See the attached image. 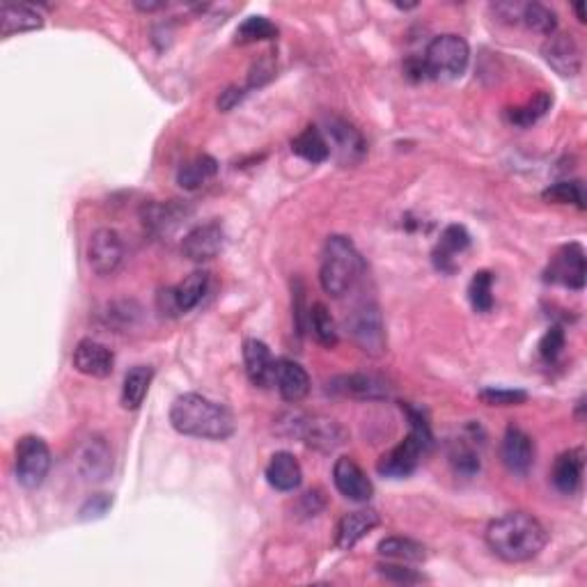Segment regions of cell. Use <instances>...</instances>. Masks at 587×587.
<instances>
[{
	"instance_id": "3",
	"label": "cell",
	"mask_w": 587,
	"mask_h": 587,
	"mask_svg": "<svg viewBox=\"0 0 587 587\" xmlns=\"http://www.w3.org/2000/svg\"><path fill=\"white\" fill-rule=\"evenodd\" d=\"M365 262L360 257L358 248L349 237L342 234H331L324 244L322 253V269H319V283H322L324 292L342 299L363 276Z\"/></svg>"
},
{
	"instance_id": "40",
	"label": "cell",
	"mask_w": 587,
	"mask_h": 587,
	"mask_svg": "<svg viewBox=\"0 0 587 587\" xmlns=\"http://www.w3.org/2000/svg\"><path fill=\"white\" fill-rule=\"evenodd\" d=\"M113 507V496L111 493H95L85 500L81 507V519L90 521V519H101L108 510Z\"/></svg>"
},
{
	"instance_id": "13",
	"label": "cell",
	"mask_w": 587,
	"mask_h": 587,
	"mask_svg": "<svg viewBox=\"0 0 587 587\" xmlns=\"http://www.w3.org/2000/svg\"><path fill=\"white\" fill-rule=\"evenodd\" d=\"M124 257L122 237L113 228H101L90 237L88 264L97 276H111Z\"/></svg>"
},
{
	"instance_id": "15",
	"label": "cell",
	"mask_w": 587,
	"mask_h": 587,
	"mask_svg": "<svg viewBox=\"0 0 587 587\" xmlns=\"http://www.w3.org/2000/svg\"><path fill=\"white\" fill-rule=\"evenodd\" d=\"M333 482L344 498L354 503H367L374 496V484L351 457H340L333 466Z\"/></svg>"
},
{
	"instance_id": "9",
	"label": "cell",
	"mask_w": 587,
	"mask_h": 587,
	"mask_svg": "<svg viewBox=\"0 0 587 587\" xmlns=\"http://www.w3.org/2000/svg\"><path fill=\"white\" fill-rule=\"evenodd\" d=\"M209 287L207 271H193L182 283L172 289H163L159 294V308L163 315H182V312L193 310L202 301Z\"/></svg>"
},
{
	"instance_id": "36",
	"label": "cell",
	"mask_w": 587,
	"mask_h": 587,
	"mask_svg": "<svg viewBox=\"0 0 587 587\" xmlns=\"http://www.w3.org/2000/svg\"><path fill=\"white\" fill-rule=\"evenodd\" d=\"M468 299L475 312H491L493 308V273L491 271H477L471 287H468Z\"/></svg>"
},
{
	"instance_id": "38",
	"label": "cell",
	"mask_w": 587,
	"mask_h": 587,
	"mask_svg": "<svg viewBox=\"0 0 587 587\" xmlns=\"http://www.w3.org/2000/svg\"><path fill=\"white\" fill-rule=\"evenodd\" d=\"M480 399L487 406H519L528 402V393L519 388H484Z\"/></svg>"
},
{
	"instance_id": "22",
	"label": "cell",
	"mask_w": 587,
	"mask_h": 587,
	"mask_svg": "<svg viewBox=\"0 0 587 587\" xmlns=\"http://www.w3.org/2000/svg\"><path fill=\"white\" fill-rule=\"evenodd\" d=\"M583 471H585V450L583 448H571L555 459L551 480L553 487L565 496H574L583 484Z\"/></svg>"
},
{
	"instance_id": "10",
	"label": "cell",
	"mask_w": 587,
	"mask_h": 587,
	"mask_svg": "<svg viewBox=\"0 0 587 587\" xmlns=\"http://www.w3.org/2000/svg\"><path fill=\"white\" fill-rule=\"evenodd\" d=\"M587 264H585V250L581 244L562 246L558 253L551 257L549 269H546V280L551 283L565 285L569 289L581 292L585 287Z\"/></svg>"
},
{
	"instance_id": "33",
	"label": "cell",
	"mask_w": 587,
	"mask_h": 587,
	"mask_svg": "<svg viewBox=\"0 0 587 587\" xmlns=\"http://www.w3.org/2000/svg\"><path fill=\"white\" fill-rule=\"evenodd\" d=\"M521 21L539 35L549 37L553 33H558V14L542 3L521 5Z\"/></svg>"
},
{
	"instance_id": "31",
	"label": "cell",
	"mask_w": 587,
	"mask_h": 587,
	"mask_svg": "<svg viewBox=\"0 0 587 587\" xmlns=\"http://www.w3.org/2000/svg\"><path fill=\"white\" fill-rule=\"evenodd\" d=\"M308 326L315 340L322 344L326 349H333L335 344L340 342V333H338V324L324 303H312L310 312H308Z\"/></svg>"
},
{
	"instance_id": "30",
	"label": "cell",
	"mask_w": 587,
	"mask_h": 587,
	"mask_svg": "<svg viewBox=\"0 0 587 587\" xmlns=\"http://www.w3.org/2000/svg\"><path fill=\"white\" fill-rule=\"evenodd\" d=\"M184 214V207L175 205V202H166V205L152 202V205L143 207V223L156 234H168L170 230L177 228Z\"/></svg>"
},
{
	"instance_id": "11",
	"label": "cell",
	"mask_w": 587,
	"mask_h": 587,
	"mask_svg": "<svg viewBox=\"0 0 587 587\" xmlns=\"http://www.w3.org/2000/svg\"><path fill=\"white\" fill-rule=\"evenodd\" d=\"M76 471L88 482H104L113 471V452L108 448L106 438L90 436L88 441L78 445L74 457Z\"/></svg>"
},
{
	"instance_id": "23",
	"label": "cell",
	"mask_w": 587,
	"mask_h": 587,
	"mask_svg": "<svg viewBox=\"0 0 587 587\" xmlns=\"http://www.w3.org/2000/svg\"><path fill=\"white\" fill-rule=\"evenodd\" d=\"M379 526H381L379 512H374V510L347 512L338 523L335 544H338L340 551H351L360 542V539L370 535V532Z\"/></svg>"
},
{
	"instance_id": "12",
	"label": "cell",
	"mask_w": 587,
	"mask_h": 587,
	"mask_svg": "<svg viewBox=\"0 0 587 587\" xmlns=\"http://www.w3.org/2000/svg\"><path fill=\"white\" fill-rule=\"evenodd\" d=\"M292 432L301 438L310 448L331 452L344 443V429L335 420L319 418V416H296V422L292 425Z\"/></svg>"
},
{
	"instance_id": "42",
	"label": "cell",
	"mask_w": 587,
	"mask_h": 587,
	"mask_svg": "<svg viewBox=\"0 0 587 587\" xmlns=\"http://www.w3.org/2000/svg\"><path fill=\"white\" fill-rule=\"evenodd\" d=\"M452 461H455L457 471L464 475H473L475 471H480V457L471 448H466V445H461V448L457 445V450L452 452Z\"/></svg>"
},
{
	"instance_id": "41",
	"label": "cell",
	"mask_w": 587,
	"mask_h": 587,
	"mask_svg": "<svg viewBox=\"0 0 587 587\" xmlns=\"http://www.w3.org/2000/svg\"><path fill=\"white\" fill-rule=\"evenodd\" d=\"M377 569H379V574L383 578H388V581H393V583L409 585V583L425 581V578H422L420 574H416V571L409 569V567H404L402 562H399V565H390V562H386V565H379Z\"/></svg>"
},
{
	"instance_id": "5",
	"label": "cell",
	"mask_w": 587,
	"mask_h": 587,
	"mask_svg": "<svg viewBox=\"0 0 587 587\" xmlns=\"http://www.w3.org/2000/svg\"><path fill=\"white\" fill-rule=\"evenodd\" d=\"M468 60H471L468 42L455 33L434 37L422 58L429 78H457L466 72Z\"/></svg>"
},
{
	"instance_id": "4",
	"label": "cell",
	"mask_w": 587,
	"mask_h": 587,
	"mask_svg": "<svg viewBox=\"0 0 587 587\" xmlns=\"http://www.w3.org/2000/svg\"><path fill=\"white\" fill-rule=\"evenodd\" d=\"M406 416L411 420V432L397 445L383 455L377 464V471L383 477H393V480H402L416 471L420 459L425 452L432 448V427L425 418V413L413 406H406Z\"/></svg>"
},
{
	"instance_id": "19",
	"label": "cell",
	"mask_w": 587,
	"mask_h": 587,
	"mask_svg": "<svg viewBox=\"0 0 587 587\" xmlns=\"http://www.w3.org/2000/svg\"><path fill=\"white\" fill-rule=\"evenodd\" d=\"M333 393L342 397L367 399V402H377V399L390 397V386L383 379L374 377V374H344V377L333 379L328 383Z\"/></svg>"
},
{
	"instance_id": "28",
	"label": "cell",
	"mask_w": 587,
	"mask_h": 587,
	"mask_svg": "<svg viewBox=\"0 0 587 587\" xmlns=\"http://www.w3.org/2000/svg\"><path fill=\"white\" fill-rule=\"evenodd\" d=\"M216 172H218V163H216L214 156L200 154V156H195V159L186 161L184 166L179 168L177 184L186 191H195V189H200V186L205 182H209L211 177H216Z\"/></svg>"
},
{
	"instance_id": "44",
	"label": "cell",
	"mask_w": 587,
	"mask_h": 587,
	"mask_svg": "<svg viewBox=\"0 0 587 587\" xmlns=\"http://www.w3.org/2000/svg\"><path fill=\"white\" fill-rule=\"evenodd\" d=\"M133 5L143 12H154V10H161V7H166V3H143V0H136Z\"/></svg>"
},
{
	"instance_id": "6",
	"label": "cell",
	"mask_w": 587,
	"mask_h": 587,
	"mask_svg": "<svg viewBox=\"0 0 587 587\" xmlns=\"http://www.w3.org/2000/svg\"><path fill=\"white\" fill-rule=\"evenodd\" d=\"M51 471V450L44 438L21 436L14 448V473L23 489H39Z\"/></svg>"
},
{
	"instance_id": "7",
	"label": "cell",
	"mask_w": 587,
	"mask_h": 587,
	"mask_svg": "<svg viewBox=\"0 0 587 587\" xmlns=\"http://www.w3.org/2000/svg\"><path fill=\"white\" fill-rule=\"evenodd\" d=\"M347 324L351 338H354V342L365 351V354L381 356L383 351H386V324H383L377 303H360L358 308L351 312Z\"/></svg>"
},
{
	"instance_id": "26",
	"label": "cell",
	"mask_w": 587,
	"mask_h": 587,
	"mask_svg": "<svg viewBox=\"0 0 587 587\" xmlns=\"http://www.w3.org/2000/svg\"><path fill=\"white\" fill-rule=\"evenodd\" d=\"M471 246V234L464 228V225L452 223L448 228L443 230L441 241L434 250V260L438 264V269L443 271H455V255L464 253V250Z\"/></svg>"
},
{
	"instance_id": "18",
	"label": "cell",
	"mask_w": 587,
	"mask_h": 587,
	"mask_svg": "<svg viewBox=\"0 0 587 587\" xmlns=\"http://www.w3.org/2000/svg\"><path fill=\"white\" fill-rule=\"evenodd\" d=\"M74 367L85 377L106 379L113 374L115 356L113 351L92 338H85L76 344L74 349Z\"/></svg>"
},
{
	"instance_id": "25",
	"label": "cell",
	"mask_w": 587,
	"mask_h": 587,
	"mask_svg": "<svg viewBox=\"0 0 587 587\" xmlns=\"http://www.w3.org/2000/svg\"><path fill=\"white\" fill-rule=\"evenodd\" d=\"M266 482L271 484L276 491H296L303 482V471L299 459H296L292 452H276L271 457L269 466H266Z\"/></svg>"
},
{
	"instance_id": "21",
	"label": "cell",
	"mask_w": 587,
	"mask_h": 587,
	"mask_svg": "<svg viewBox=\"0 0 587 587\" xmlns=\"http://www.w3.org/2000/svg\"><path fill=\"white\" fill-rule=\"evenodd\" d=\"M244 365L253 386L269 388L276 379V358L262 340L250 338L244 342Z\"/></svg>"
},
{
	"instance_id": "8",
	"label": "cell",
	"mask_w": 587,
	"mask_h": 587,
	"mask_svg": "<svg viewBox=\"0 0 587 587\" xmlns=\"http://www.w3.org/2000/svg\"><path fill=\"white\" fill-rule=\"evenodd\" d=\"M324 136L328 150H331L335 161L342 163V166H356V163L363 161L367 145L363 133H360L354 124L342 120V117H328Z\"/></svg>"
},
{
	"instance_id": "17",
	"label": "cell",
	"mask_w": 587,
	"mask_h": 587,
	"mask_svg": "<svg viewBox=\"0 0 587 587\" xmlns=\"http://www.w3.org/2000/svg\"><path fill=\"white\" fill-rule=\"evenodd\" d=\"M544 58L560 76H576L581 72V46L569 33H553L544 44Z\"/></svg>"
},
{
	"instance_id": "29",
	"label": "cell",
	"mask_w": 587,
	"mask_h": 587,
	"mask_svg": "<svg viewBox=\"0 0 587 587\" xmlns=\"http://www.w3.org/2000/svg\"><path fill=\"white\" fill-rule=\"evenodd\" d=\"M379 555L386 560L402 562V565H418L427 558L425 546L420 542H413V539L406 537H386L379 542Z\"/></svg>"
},
{
	"instance_id": "20",
	"label": "cell",
	"mask_w": 587,
	"mask_h": 587,
	"mask_svg": "<svg viewBox=\"0 0 587 587\" xmlns=\"http://www.w3.org/2000/svg\"><path fill=\"white\" fill-rule=\"evenodd\" d=\"M273 383L278 386L280 397L289 404H299L310 393V377L305 367L296 363L292 358L276 360V379Z\"/></svg>"
},
{
	"instance_id": "35",
	"label": "cell",
	"mask_w": 587,
	"mask_h": 587,
	"mask_svg": "<svg viewBox=\"0 0 587 587\" xmlns=\"http://www.w3.org/2000/svg\"><path fill=\"white\" fill-rule=\"evenodd\" d=\"M546 202H555V205H574L578 209H585V186L581 179H574V182H558L549 186L542 193Z\"/></svg>"
},
{
	"instance_id": "37",
	"label": "cell",
	"mask_w": 587,
	"mask_h": 587,
	"mask_svg": "<svg viewBox=\"0 0 587 587\" xmlns=\"http://www.w3.org/2000/svg\"><path fill=\"white\" fill-rule=\"evenodd\" d=\"M278 35L276 23H271L266 17H248L237 28V42L239 44H253V42H266Z\"/></svg>"
},
{
	"instance_id": "1",
	"label": "cell",
	"mask_w": 587,
	"mask_h": 587,
	"mask_svg": "<svg viewBox=\"0 0 587 587\" xmlns=\"http://www.w3.org/2000/svg\"><path fill=\"white\" fill-rule=\"evenodd\" d=\"M549 542L544 523L528 512H507L489 523L487 544L505 562H528L537 558Z\"/></svg>"
},
{
	"instance_id": "34",
	"label": "cell",
	"mask_w": 587,
	"mask_h": 587,
	"mask_svg": "<svg viewBox=\"0 0 587 587\" xmlns=\"http://www.w3.org/2000/svg\"><path fill=\"white\" fill-rule=\"evenodd\" d=\"M549 108H551V97L546 95V92H539V95L535 99H530L528 104L510 108V111H507V120H510V124H514V127L528 129L539 120V117H544Z\"/></svg>"
},
{
	"instance_id": "27",
	"label": "cell",
	"mask_w": 587,
	"mask_h": 587,
	"mask_svg": "<svg viewBox=\"0 0 587 587\" xmlns=\"http://www.w3.org/2000/svg\"><path fill=\"white\" fill-rule=\"evenodd\" d=\"M154 379V370L150 365H136L131 367L122 383V406L129 411H136L143 406L147 393H150Z\"/></svg>"
},
{
	"instance_id": "2",
	"label": "cell",
	"mask_w": 587,
	"mask_h": 587,
	"mask_svg": "<svg viewBox=\"0 0 587 587\" xmlns=\"http://www.w3.org/2000/svg\"><path fill=\"white\" fill-rule=\"evenodd\" d=\"M170 425L202 441H225L234 434V416L223 404L198 393L179 395L170 406Z\"/></svg>"
},
{
	"instance_id": "24",
	"label": "cell",
	"mask_w": 587,
	"mask_h": 587,
	"mask_svg": "<svg viewBox=\"0 0 587 587\" xmlns=\"http://www.w3.org/2000/svg\"><path fill=\"white\" fill-rule=\"evenodd\" d=\"M44 26L42 12L30 3H10L5 0L0 5V35L10 37L17 33H30Z\"/></svg>"
},
{
	"instance_id": "14",
	"label": "cell",
	"mask_w": 587,
	"mask_h": 587,
	"mask_svg": "<svg viewBox=\"0 0 587 587\" xmlns=\"http://www.w3.org/2000/svg\"><path fill=\"white\" fill-rule=\"evenodd\" d=\"M500 459L512 475H528L535 464V441L521 427L510 425L500 443Z\"/></svg>"
},
{
	"instance_id": "43",
	"label": "cell",
	"mask_w": 587,
	"mask_h": 587,
	"mask_svg": "<svg viewBox=\"0 0 587 587\" xmlns=\"http://www.w3.org/2000/svg\"><path fill=\"white\" fill-rule=\"evenodd\" d=\"M241 92H244V90H237V88L225 90L223 95H221V99H218V106H221L223 111H230V108L234 104H237V101H241V97H244V95H241Z\"/></svg>"
},
{
	"instance_id": "32",
	"label": "cell",
	"mask_w": 587,
	"mask_h": 587,
	"mask_svg": "<svg viewBox=\"0 0 587 587\" xmlns=\"http://www.w3.org/2000/svg\"><path fill=\"white\" fill-rule=\"evenodd\" d=\"M292 152L310 163H322L331 156L326 136L319 127H308L292 140Z\"/></svg>"
},
{
	"instance_id": "16",
	"label": "cell",
	"mask_w": 587,
	"mask_h": 587,
	"mask_svg": "<svg viewBox=\"0 0 587 587\" xmlns=\"http://www.w3.org/2000/svg\"><path fill=\"white\" fill-rule=\"evenodd\" d=\"M225 246V230L218 223H205L193 228L182 241V253L191 262H209L218 257Z\"/></svg>"
},
{
	"instance_id": "39",
	"label": "cell",
	"mask_w": 587,
	"mask_h": 587,
	"mask_svg": "<svg viewBox=\"0 0 587 587\" xmlns=\"http://www.w3.org/2000/svg\"><path fill=\"white\" fill-rule=\"evenodd\" d=\"M565 344H567V338H565V331H562V326H551L549 331L544 333V338L539 340V356H542L546 363H553V360H558V356L562 354Z\"/></svg>"
},
{
	"instance_id": "45",
	"label": "cell",
	"mask_w": 587,
	"mask_h": 587,
	"mask_svg": "<svg viewBox=\"0 0 587 587\" xmlns=\"http://www.w3.org/2000/svg\"><path fill=\"white\" fill-rule=\"evenodd\" d=\"M574 10H576L578 21L585 23V5H583V3H576V5H574Z\"/></svg>"
}]
</instances>
